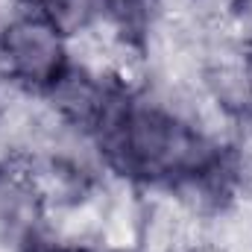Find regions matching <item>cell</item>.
<instances>
[{
  "mask_svg": "<svg viewBox=\"0 0 252 252\" xmlns=\"http://www.w3.org/2000/svg\"><path fill=\"white\" fill-rule=\"evenodd\" d=\"M67 64V38L38 9H21L0 27V67L15 85L44 94Z\"/></svg>",
  "mask_w": 252,
  "mask_h": 252,
  "instance_id": "1",
  "label": "cell"
},
{
  "mask_svg": "<svg viewBox=\"0 0 252 252\" xmlns=\"http://www.w3.org/2000/svg\"><path fill=\"white\" fill-rule=\"evenodd\" d=\"M24 252H85L79 244H70V241H59V238H50V235H41V232H32L24 244Z\"/></svg>",
  "mask_w": 252,
  "mask_h": 252,
  "instance_id": "2",
  "label": "cell"
}]
</instances>
